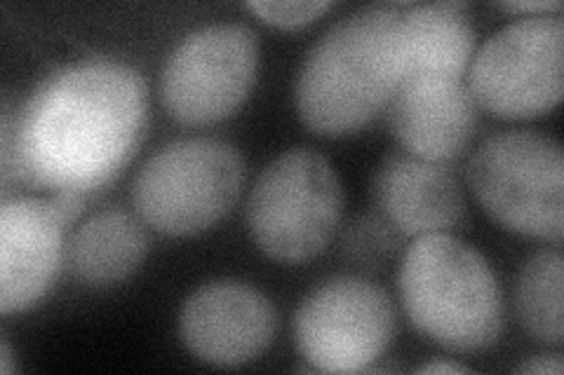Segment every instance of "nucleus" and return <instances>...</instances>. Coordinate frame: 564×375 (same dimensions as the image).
Returning a JSON list of instances; mask_svg holds the SVG:
<instances>
[{
  "label": "nucleus",
  "instance_id": "nucleus-19",
  "mask_svg": "<svg viewBox=\"0 0 564 375\" xmlns=\"http://www.w3.org/2000/svg\"><path fill=\"white\" fill-rule=\"evenodd\" d=\"M564 364L562 356L553 354V356H536L532 362H524L518 373H532V375H562Z\"/></svg>",
  "mask_w": 564,
  "mask_h": 375
},
{
  "label": "nucleus",
  "instance_id": "nucleus-7",
  "mask_svg": "<svg viewBox=\"0 0 564 375\" xmlns=\"http://www.w3.org/2000/svg\"><path fill=\"white\" fill-rule=\"evenodd\" d=\"M564 22L555 14H529L497 31L470 66V95L489 113L524 120L549 113L564 89Z\"/></svg>",
  "mask_w": 564,
  "mask_h": 375
},
{
  "label": "nucleus",
  "instance_id": "nucleus-17",
  "mask_svg": "<svg viewBox=\"0 0 564 375\" xmlns=\"http://www.w3.org/2000/svg\"><path fill=\"white\" fill-rule=\"evenodd\" d=\"M257 16L263 22L282 29H294L317 20L325 10H329L327 0H292V3H269V0H257V3H247Z\"/></svg>",
  "mask_w": 564,
  "mask_h": 375
},
{
  "label": "nucleus",
  "instance_id": "nucleus-12",
  "mask_svg": "<svg viewBox=\"0 0 564 375\" xmlns=\"http://www.w3.org/2000/svg\"><path fill=\"white\" fill-rule=\"evenodd\" d=\"M391 124L414 157L443 165L470 144L478 128V103L462 80L404 76L393 95Z\"/></svg>",
  "mask_w": 564,
  "mask_h": 375
},
{
  "label": "nucleus",
  "instance_id": "nucleus-8",
  "mask_svg": "<svg viewBox=\"0 0 564 375\" xmlns=\"http://www.w3.org/2000/svg\"><path fill=\"white\" fill-rule=\"evenodd\" d=\"M257 33L245 24H209L174 47L161 74L165 111L186 128L231 118L257 78Z\"/></svg>",
  "mask_w": 564,
  "mask_h": 375
},
{
  "label": "nucleus",
  "instance_id": "nucleus-20",
  "mask_svg": "<svg viewBox=\"0 0 564 375\" xmlns=\"http://www.w3.org/2000/svg\"><path fill=\"white\" fill-rule=\"evenodd\" d=\"M503 10H510V12H543V14H549V12H560L562 10V5L560 3H555V0H549V3H545V0H541V3H503L501 5Z\"/></svg>",
  "mask_w": 564,
  "mask_h": 375
},
{
  "label": "nucleus",
  "instance_id": "nucleus-5",
  "mask_svg": "<svg viewBox=\"0 0 564 375\" xmlns=\"http://www.w3.org/2000/svg\"><path fill=\"white\" fill-rule=\"evenodd\" d=\"M344 192L327 157L294 148L263 169L247 202V225L263 254L304 263L325 252L339 228Z\"/></svg>",
  "mask_w": 564,
  "mask_h": 375
},
{
  "label": "nucleus",
  "instance_id": "nucleus-13",
  "mask_svg": "<svg viewBox=\"0 0 564 375\" xmlns=\"http://www.w3.org/2000/svg\"><path fill=\"white\" fill-rule=\"evenodd\" d=\"M375 202L402 235L443 232L464 217V195L456 178L421 157L391 155L375 176Z\"/></svg>",
  "mask_w": 564,
  "mask_h": 375
},
{
  "label": "nucleus",
  "instance_id": "nucleus-4",
  "mask_svg": "<svg viewBox=\"0 0 564 375\" xmlns=\"http://www.w3.org/2000/svg\"><path fill=\"white\" fill-rule=\"evenodd\" d=\"M242 157L224 139H180L139 169L132 202L139 219L170 238L217 225L242 188Z\"/></svg>",
  "mask_w": 564,
  "mask_h": 375
},
{
  "label": "nucleus",
  "instance_id": "nucleus-15",
  "mask_svg": "<svg viewBox=\"0 0 564 375\" xmlns=\"http://www.w3.org/2000/svg\"><path fill=\"white\" fill-rule=\"evenodd\" d=\"M147 252V232L132 213L106 209L78 228L68 246V263L90 287H111L137 273Z\"/></svg>",
  "mask_w": 564,
  "mask_h": 375
},
{
  "label": "nucleus",
  "instance_id": "nucleus-14",
  "mask_svg": "<svg viewBox=\"0 0 564 375\" xmlns=\"http://www.w3.org/2000/svg\"><path fill=\"white\" fill-rule=\"evenodd\" d=\"M404 76L426 74L462 80L475 49V31L462 3L400 5Z\"/></svg>",
  "mask_w": 564,
  "mask_h": 375
},
{
  "label": "nucleus",
  "instance_id": "nucleus-2",
  "mask_svg": "<svg viewBox=\"0 0 564 375\" xmlns=\"http://www.w3.org/2000/svg\"><path fill=\"white\" fill-rule=\"evenodd\" d=\"M404 78L400 5H369L332 24L299 68L294 103L308 130L350 134L393 99Z\"/></svg>",
  "mask_w": 564,
  "mask_h": 375
},
{
  "label": "nucleus",
  "instance_id": "nucleus-16",
  "mask_svg": "<svg viewBox=\"0 0 564 375\" xmlns=\"http://www.w3.org/2000/svg\"><path fill=\"white\" fill-rule=\"evenodd\" d=\"M562 279L564 258L560 252L534 254L518 277L516 308L520 321L541 343L560 345L564 338Z\"/></svg>",
  "mask_w": 564,
  "mask_h": 375
},
{
  "label": "nucleus",
  "instance_id": "nucleus-11",
  "mask_svg": "<svg viewBox=\"0 0 564 375\" xmlns=\"http://www.w3.org/2000/svg\"><path fill=\"white\" fill-rule=\"evenodd\" d=\"M66 223L52 202L17 198L0 207V312L41 302L59 271Z\"/></svg>",
  "mask_w": 564,
  "mask_h": 375
},
{
  "label": "nucleus",
  "instance_id": "nucleus-9",
  "mask_svg": "<svg viewBox=\"0 0 564 375\" xmlns=\"http://www.w3.org/2000/svg\"><path fill=\"white\" fill-rule=\"evenodd\" d=\"M395 312L388 294L362 277L341 275L315 287L296 308L299 354L325 373H360L388 350Z\"/></svg>",
  "mask_w": 564,
  "mask_h": 375
},
{
  "label": "nucleus",
  "instance_id": "nucleus-10",
  "mask_svg": "<svg viewBox=\"0 0 564 375\" xmlns=\"http://www.w3.org/2000/svg\"><path fill=\"white\" fill-rule=\"evenodd\" d=\"M180 335L196 360L212 366H240L254 362L273 343L275 310L250 284L207 282L186 298Z\"/></svg>",
  "mask_w": 564,
  "mask_h": 375
},
{
  "label": "nucleus",
  "instance_id": "nucleus-3",
  "mask_svg": "<svg viewBox=\"0 0 564 375\" xmlns=\"http://www.w3.org/2000/svg\"><path fill=\"white\" fill-rule=\"evenodd\" d=\"M400 298L412 324L454 352L497 343L503 302L497 275L470 244L447 232L421 235L400 263Z\"/></svg>",
  "mask_w": 564,
  "mask_h": 375
},
{
  "label": "nucleus",
  "instance_id": "nucleus-21",
  "mask_svg": "<svg viewBox=\"0 0 564 375\" xmlns=\"http://www.w3.org/2000/svg\"><path fill=\"white\" fill-rule=\"evenodd\" d=\"M419 373H468V368L452 364V362H433V364L421 366Z\"/></svg>",
  "mask_w": 564,
  "mask_h": 375
},
{
  "label": "nucleus",
  "instance_id": "nucleus-1",
  "mask_svg": "<svg viewBox=\"0 0 564 375\" xmlns=\"http://www.w3.org/2000/svg\"><path fill=\"white\" fill-rule=\"evenodd\" d=\"M147 124V85L128 64L93 59L47 76L20 115H3V181L87 192L128 167Z\"/></svg>",
  "mask_w": 564,
  "mask_h": 375
},
{
  "label": "nucleus",
  "instance_id": "nucleus-18",
  "mask_svg": "<svg viewBox=\"0 0 564 375\" xmlns=\"http://www.w3.org/2000/svg\"><path fill=\"white\" fill-rule=\"evenodd\" d=\"M52 205H55L59 219L70 225L74 223L80 213H83V205H85V195L83 192H76V190H59L55 198L50 200Z\"/></svg>",
  "mask_w": 564,
  "mask_h": 375
},
{
  "label": "nucleus",
  "instance_id": "nucleus-22",
  "mask_svg": "<svg viewBox=\"0 0 564 375\" xmlns=\"http://www.w3.org/2000/svg\"><path fill=\"white\" fill-rule=\"evenodd\" d=\"M0 371L12 373V352H10L8 338H3V341H0Z\"/></svg>",
  "mask_w": 564,
  "mask_h": 375
},
{
  "label": "nucleus",
  "instance_id": "nucleus-6",
  "mask_svg": "<svg viewBox=\"0 0 564 375\" xmlns=\"http://www.w3.org/2000/svg\"><path fill=\"white\" fill-rule=\"evenodd\" d=\"M468 181L489 217L524 238L560 244L564 230V157L536 132L494 134L473 153Z\"/></svg>",
  "mask_w": 564,
  "mask_h": 375
}]
</instances>
